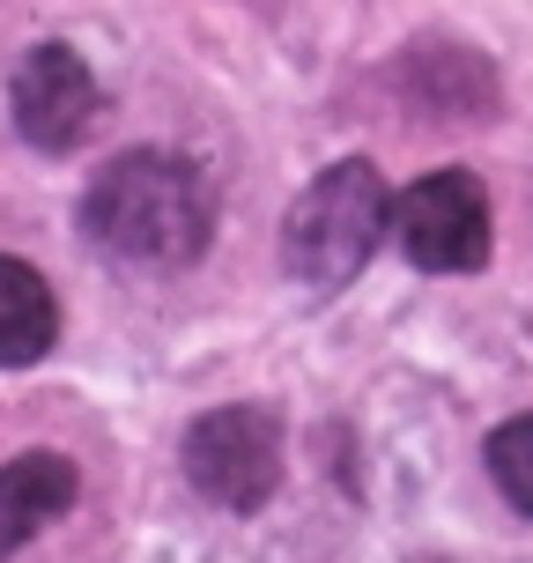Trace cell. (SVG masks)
<instances>
[{"mask_svg":"<svg viewBox=\"0 0 533 563\" xmlns=\"http://www.w3.org/2000/svg\"><path fill=\"white\" fill-rule=\"evenodd\" d=\"M178 467L193 482V497L223 511H259L281 489V416L267 400H230L186 430Z\"/></svg>","mask_w":533,"mask_h":563,"instance_id":"cell-3","label":"cell"},{"mask_svg":"<svg viewBox=\"0 0 533 563\" xmlns=\"http://www.w3.org/2000/svg\"><path fill=\"white\" fill-rule=\"evenodd\" d=\"M386 216H393V200H386L378 164L370 156H341V164H326L304 194L289 200L281 267L304 282V289L334 297V289H348L370 267L378 238H386Z\"/></svg>","mask_w":533,"mask_h":563,"instance_id":"cell-2","label":"cell"},{"mask_svg":"<svg viewBox=\"0 0 533 563\" xmlns=\"http://www.w3.org/2000/svg\"><path fill=\"white\" fill-rule=\"evenodd\" d=\"M489 475L533 519V416H511L504 430H489Z\"/></svg>","mask_w":533,"mask_h":563,"instance_id":"cell-9","label":"cell"},{"mask_svg":"<svg viewBox=\"0 0 533 563\" xmlns=\"http://www.w3.org/2000/svg\"><path fill=\"white\" fill-rule=\"evenodd\" d=\"M82 497V475L67 452H23L0 467V563L15 556L37 527H53L59 511Z\"/></svg>","mask_w":533,"mask_h":563,"instance_id":"cell-6","label":"cell"},{"mask_svg":"<svg viewBox=\"0 0 533 563\" xmlns=\"http://www.w3.org/2000/svg\"><path fill=\"white\" fill-rule=\"evenodd\" d=\"M400 89L422 112H452V119H481L497 104V75L475 45H415L400 67Z\"/></svg>","mask_w":533,"mask_h":563,"instance_id":"cell-7","label":"cell"},{"mask_svg":"<svg viewBox=\"0 0 533 563\" xmlns=\"http://www.w3.org/2000/svg\"><path fill=\"white\" fill-rule=\"evenodd\" d=\"M8 112H15V134L30 148H45V156H75L89 134H97V119H104V89L89 75V59L75 45H30L15 59V75H8Z\"/></svg>","mask_w":533,"mask_h":563,"instance_id":"cell-5","label":"cell"},{"mask_svg":"<svg viewBox=\"0 0 533 563\" xmlns=\"http://www.w3.org/2000/svg\"><path fill=\"white\" fill-rule=\"evenodd\" d=\"M393 238L422 275H475L489 267V194L475 170H430L393 208Z\"/></svg>","mask_w":533,"mask_h":563,"instance_id":"cell-4","label":"cell"},{"mask_svg":"<svg viewBox=\"0 0 533 563\" xmlns=\"http://www.w3.org/2000/svg\"><path fill=\"white\" fill-rule=\"evenodd\" d=\"M53 341H59L53 282L37 275L30 260L0 253V371H30Z\"/></svg>","mask_w":533,"mask_h":563,"instance_id":"cell-8","label":"cell"},{"mask_svg":"<svg viewBox=\"0 0 533 563\" xmlns=\"http://www.w3.org/2000/svg\"><path fill=\"white\" fill-rule=\"evenodd\" d=\"M208 230H215V186L193 156L170 148H126L82 194V238L119 267H186L208 253Z\"/></svg>","mask_w":533,"mask_h":563,"instance_id":"cell-1","label":"cell"}]
</instances>
